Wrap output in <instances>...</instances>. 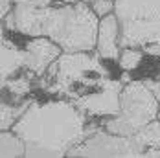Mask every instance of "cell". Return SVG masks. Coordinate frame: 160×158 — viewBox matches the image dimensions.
I'll use <instances>...</instances> for the list:
<instances>
[{
    "mask_svg": "<svg viewBox=\"0 0 160 158\" xmlns=\"http://www.w3.org/2000/svg\"><path fill=\"white\" fill-rule=\"evenodd\" d=\"M131 74L94 52H63L50 64L37 86L42 94L72 101L92 120L120 112V94Z\"/></svg>",
    "mask_w": 160,
    "mask_h": 158,
    "instance_id": "1",
    "label": "cell"
},
{
    "mask_svg": "<svg viewBox=\"0 0 160 158\" xmlns=\"http://www.w3.org/2000/svg\"><path fill=\"white\" fill-rule=\"evenodd\" d=\"M92 0H33L15 4L0 30L18 37H48L63 52H94L99 17Z\"/></svg>",
    "mask_w": 160,
    "mask_h": 158,
    "instance_id": "2",
    "label": "cell"
},
{
    "mask_svg": "<svg viewBox=\"0 0 160 158\" xmlns=\"http://www.w3.org/2000/svg\"><path fill=\"white\" fill-rule=\"evenodd\" d=\"M99 127L72 101L50 96L46 99L33 97L11 129L26 143V156L61 158L68 156L78 143Z\"/></svg>",
    "mask_w": 160,
    "mask_h": 158,
    "instance_id": "3",
    "label": "cell"
},
{
    "mask_svg": "<svg viewBox=\"0 0 160 158\" xmlns=\"http://www.w3.org/2000/svg\"><path fill=\"white\" fill-rule=\"evenodd\" d=\"M114 13L122 26V48H140L158 59L160 74V0H114Z\"/></svg>",
    "mask_w": 160,
    "mask_h": 158,
    "instance_id": "4",
    "label": "cell"
},
{
    "mask_svg": "<svg viewBox=\"0 0 160 158\" xmlns=\"http://www.w3.org/2000/svg\"><path fill=\"white\" fill-rule=\"evenodd\" d=\"M160 99L144 79H131L120 94V112L103 120L109 132L129 136L158 120Z\"/></svg>",
    "mask_w": 160,
    "mask_h": 158,
    "instance_id": "5",
    "label": "cell"
},
{
    "mask_svg": "<svg viewBox=\"0 0 160 158\" xmlns=\"http://www.w3.org/2000/svg\"><path fill=\"white\" fill-rule=\"evenodd\" d=\"M68 156H138V151L132 134H114L101 125L81 143H78L68 153Z\"/></svg>",
    "mask_w": 160,
    "mask_h": 158,
    "instance_id": "6",
    "label": "cell"
},
{
    "mask_svg": "<svg viewBox=\"0 0 160 158\" xmlns=\"http://www.w3.org/2000/svg\"><path fill=\"white\" fill-rule=\"evenodd\" d=\"M20 39L26 55L24 70L32 72L33 76L41 79L46 74L50 64L63 53V48L48 37H20Z\"/></svg>",
    "mask_w": 160,
    "mask_h": 158,
    "instance_id": "7",
    "label": "cell"
},
{
    "mask_svg": "<svg viewBox=\"0 0 160 158\" xmlns=\"http://www.w3.org/2000/svg\"><path fill=\"white\" fill-rule=\"evenodd\" d=\"M122 26L116 13L99 18V28H98V39H96V53L109 61V63H118L120 53H122Z\"/></svg>",
    "mask_w": 160,
    "mask_h": 158,
    "instance_id": "8",
    "label": "cell"
},
{
    "mask_svg": "<svg viewBox=\"0 0 160 158\" xmlns=\"http://www.w3.org/2000/svg\"><path fill=\"white\" fill-rule=\"evenodd\" d=\"M13 35L6 30H0V83L17 76L24 70L26 55L20 42L11 39Z\"/></svg>",
    "mask_w": 160,
    "mask_h": 158,
    "instance_id": "9",
    "label": "cell"
},
{
    "mask_svg": "<svg viewBox=\"0 0 160 158\" xmlns=\"http://www.w3.org/2000/svg\"><path fill=\"white\" fill-rule=\"evenodd\" d=\"M138 156H160V118L132 134Z\"/></svg>",
    "mask_w": 160,
    "mask_h": 158,
    "instance_id": "10",
    "label": "cell"
},
{
    "mask_svg": "<svg viewBox=\"0 0 160 158\" xmlns=\"http://www.w3.org/2000/svg\"><path fill=\"white\" fill-rule=\"evenodd\" d=\"M33 97L22 99V101H11V99H2L0 101V131H8L15 125V121L24 114V111L30 107Z\"/></svg>",
    "mask_w": 160,
    "mask_h": 158,
    "instance_id": "11",
    "label": "cell"
},
{
    "mask_svg": "<svg viewBox=\"0 0 160 158\" xmlns=\"http://www.w3.org/2000/svg\"><path fill=\"white\" fill-rule=\"evenodd\" d=\"M26 156V143L13 129L0 131V158Z\"/></svg>",
    "mask_w": 160,
    "mask_h": 158,
    "instance_id": "12",
    "label": "cell"
},
{
    "mask_svg": "<svg viewBox=\"0 0 160 158\" xmlns=\"http://www.w3.org/2000/svg\"><path fill=\"white\" fill-rule=\"evenodd\" d=\"M147 57L144 50L140 48H132V46H127V48H122V53H120V59H118V66L123 70V72H134L140 68V64L144 63V59Z\"/></svg>",
    "mask_w": 160,
    "mask_h": 158,
    "instance_id": "13",
    "label": "cell"
},
{
    "mask_svg": "<svg viewBox=\"0 0 160 158\" xmlns=\"http://www.w3.org/2000/svg\"><path fill=\"white\" fill-rule=\"evenodd\" d=\"M90 7L101 18V17L109 15V13H114V0H92L90 2Z\"/></svg>",
    "mask_w": 160,
    "mask_h": 158,
    "instance_id": "14",
    "label": "cell"
},
{
    "mask_svg": "<svg viewBox=\"0 0 160 158\" xmlns=\"http://www.w3.org/2000/svg\"><path fill=\"white\" fill-rule=\"evenodd\" d=\"M15 7V0H0V20H4Z\"/></svg>",
    "mask_w": 160,
    "mask_h": 158,
    "instance_id": "15",
    "label": "cell"
},
{
    "mask_svg": "<svg viewBox=\"0 0 160 158\" xmlns=\"http://www.w3.org/2000/svg\"><path fill=\"white\" fill-rule=\"evenodd\" d=\"M158 118H160V112H158Z\"/></svg>",
    "mask_w": 160,
    "mask_h": 158,
    "instance_id": "16",
    "label": "cell"
}]
</instances>
